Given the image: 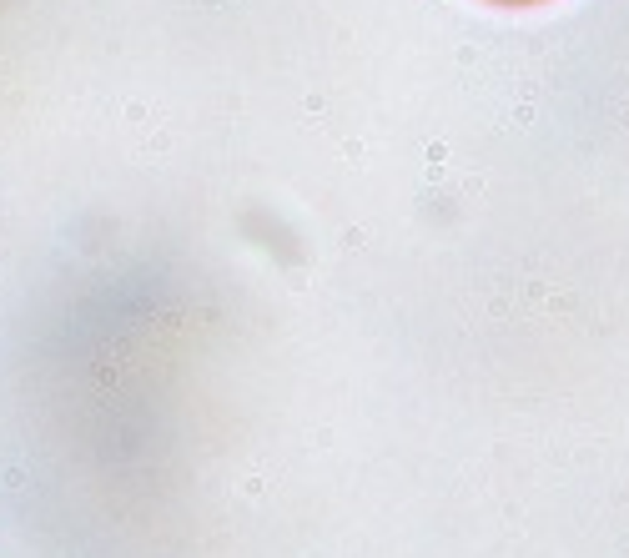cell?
I'll return each instance as SVG.
<instances>
[{
	"label": "cell",
	"mask_w": 629,
	"mask_h": 558,
	"mask_svg": "<svg viewBox=\"0 0 629 558\" xmlns=\"http://www.w3.org/2000/svg\"><path fill=\"white\" fill-rule=\"evenodd\" d=\"M493 6H544V0H493Z\"/></svg>",
	"instance_id": "6da1fadb"
}]
</instances>
